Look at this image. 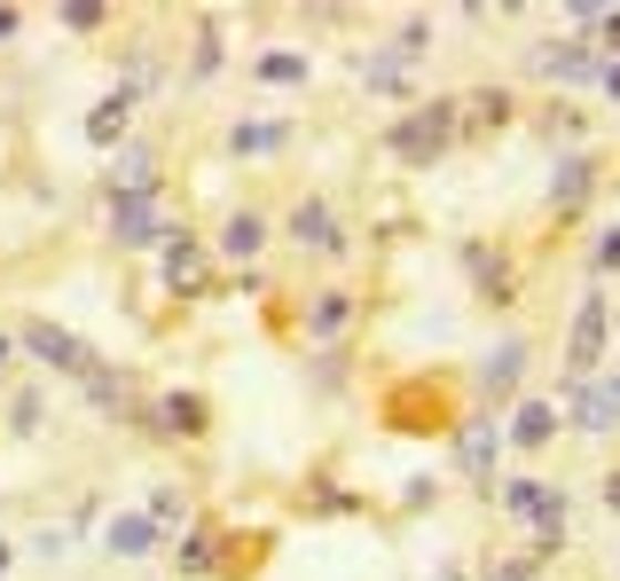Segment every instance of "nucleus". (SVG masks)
Segmentation results:
<instances>
[{
    "label": "nucleus",
    "instance_id": "9b49d317",
    "mask_svg": "<svg viewBox=\"0 0 620 581\" xmlns=\"http://www.w3.org/2000/svg\"><path fill=\"white\" fill-rule=\"evenodd\" d=\"M518 377H526V339H510V346H495V354H487V401H503Z\"/></svg>",
    "mask_w": 620,
    "mask_h": 581
},
{
    "label": "nucleus",
    "instance_id": "dca6fc26",
    "mask_svg": "<svg viewBox=\"0 0 620 581\" xmlns=\"http://www.w3.org/2000/svg\"><path fill=\"white\" fill-rule=\"evenodd\" d=\"M126 111H134V87H118V95H111V103H103L95 118H86V134H95V142H111V134L126 126Z\"/></svg>",
    "mask_w": 620,
    "mask_h": 581
},
{
    "label": "nucleus",
    "instance_id": "7ed1b4c3",
    "mask_svg": "<svg viewBox=\"0 0 620 581\" xmlns=\"http://www.w3.org/2000/svg\"><path fill=\"white\" fill-rule=\"evenodd\" d=\"M291 236L307 243V252H345V228H338V212H330L322 197H307V205L291 212Z\"/></svg>",
    "mask_w": 620,
    "mask_h": 581
},
{
    "label": "nucleus",
    "instance_id": "393cba45",
    "mask_svg": "<svg viewBox=\"0 0 620 581\" xmlns=\"http://www.w3.org/2000/svg\"><path fill=\"white\" fill-rule=\"evenodd\" d=\"M9 354H17V346H9V339H0V362H9Z\"/></svg>",
    "mask_w": 620,
    "mask_h": 581
},
{
    "label": "nucleus",
    "instance_id": "f8f14e48",
    "mask_svg": "<svg viewBox=\"0 0 620 581\" xmlns=\"http://www.w3.org/2000/svg\"><path fill=\"white\" fill-rule=\"evenodd\" d=\"M111 550H118V558H149V550H157V519H142V511L111 519Z\"/></svg>",
    "mask_w": 620,
    "mask_h": 581
},
{
    "label": "nucleus",
    "instance_id": "5701e85b",
    "mask_svg": "<svg viewBox=\"0 0 620 581\" xmlns=\"http://www.w3.org/2000/svg\"><path fill=\"white\" fill-rule=\"evenodd\" d=\"M0 40H17V9H0Z\"/></svg>",
    "mask_w": 620,
    "mask_h": 581
},
{
    "label": "nucleus",
    "instance_id": "f3484780",
    "mask_svg": "<svg viewBox=\"0 0 620 581\" xmlns=\"http://www.w3.org/2000/svg\"><path fill=\"white\" fill-rule=\"evenodd\" d=\"M589 197V157H558V205Z\"/></svg>",
    "mask_w": 620,
    "mask_h": 581
},
{
    "label": "nucleus",
    "instance_id": "423d86ee",
    "mask_svg": "<svg viewBox=\"0 0 620 581\" xmlns=\"http://www.w3.org/2000/svg\"><path fill=\"white\" fill-rule=\"evenodd\" d=\"M597 339H604V299H581V322H574V354H566V370H574V377H589V370H597Z\"/></svg>",
    "mask_w": 620,
    "mask_h": 581
},
{
    "label": "nucleus",
    "instance_id": "6ab92c4d",
    "mask_svg": "<svg viewBox=\"0 0 620 581\" xmlns=\"http://www.w3.org/2000/svg\"><path fill=\"white\" fill-rule=\"evenodd\" d=\"M259 79H283V87H291V79H307V63L299 55H259Z\"/></svg>",
    "mask_w": 620,
    "mask_h": 581
},
{
    "label": "nucleus",
    "instance_id": "9d476101",
    "mask_svg": "<svg viewBox=\"0 0 620 581\" xmlns=\"http://www.w3.org/2000/svg\"><path fill=\"white\" fill-rule=\"evenodd\" d=\"M535 63H542L550 79H589V71H597V48H589V40H566V48H542Z\"/></svg>",
    "mask_w": 620,
    "mask_h": 581
},
{
    "label": "nucleus",
    "instance_id": "f03ea898",
    "mask_svg": "<svg viewBox=\"0 0 620 581\" xmlns=\"http://www.w3.org/2000/svg\"><path fill=\"white\" fill-rule=\"evenodd\" d=\"M24 346H32L48 370H71V377H86V370H95V346H86V339H71V330H55V322H24Z\"/></svg>",
    "mask_w": 620,
    "mask_h": 581
},
{
    "label": "nucleus",
    "instance_id": "39448f33",
    "mask_svg": "<svg viewBox=\"0 0 620 581\" xmlns=\"http://www.w3.org/2000/svg\"><path fill=\"white\" fill-rule=\"evenodd\" d=\"M111 189H118V197H149V189H157V157H149V142H126V149L111 157Z\"/></svg>",
    "mask_w": 620,
    "mask_h": 581
},
{
    "label": "nucleus",
    "instance_id": "2eb2a0df",
    "mask_svg": "<svg viewBox=\"0 0 620 581\" xmlns=\"http://www.w3.org/2000/svg\"><path fill=\"white\" fill-rule=\"evenodd\" d=\"M550 433H558V417H550V408H542V401H526V408H518V417H510V440H518V448H542Z\"/></svg>",
    "mask_w": 620,
    "mask_h": 581
},
{
    "label": "nucleus",
    "instance_id": "20e7f679",
    "mask_svg": "<svg viewBox=\"0 0 620 581\" xmlns=\"http://www.w3.org/2000/svg\"><path fill=\"white\" fill-rule=\"evenodd\" d=\"M111 236H118V243H157L165 220H157L149 197H111Z\"/></svg>",
    "mask_w": 620,
    "mask_h": 581
},
{
    "label": "nucleus",
    "instance_id": "a211bd4d",
    "mask_svg": "<svg viewBox=\"0 0 620 581\" xmlns=\"http://www.w3.org/2000/svg\"><path fill=\"white\" fill-rule=\"evenodd\" d=\"M165 425H173V433H205V401L173 393V401H165Z\"/></svg>",
    "mask_w": 620,
    "mask_h": 581
},
{
    "label": "nucleus",
    "instance_id": "412c9836",
    "mask_svg": "<svg viewBox=\"0 0 620 581\" xmlns=\"http://www.w3.org/2000/svg\"><path fill=\"white\" fill-rule=\"evenodd\" d=\"M597 268H620V228H612V236L597 243Z\"/></svg>",
    "mask_w": 620,
    "mask_h": 581
},
{
    "label": "nucleus",
    "instance_id": "b1692460",
    "mask_svg": "<svg viewBox=\"0 0 620 581\" xmlns=\"http://www.w3.org/2000/svg\"><path fill=\"white\" fill-rule=\"evenodd\" d=\"M604 495H612V511H620V471H612V487H604Z\"/></svg>",
    "mask_w": 620,
    "mask_h": 581
},
{
    "label": "nucleus",
    "instance_id": "6e6552de",
    "mask_svg": "<svg viewBox=\"0 0 620 581\" xmlns=\"http://www.w3.org/2000/svg\"><path fill=\"white\" fill-rule=\"evenodd\" d=\"M165 283H173V299H189V291L205 283V252H197L189 236H173V243H165Z\"/></svg>",
    "mask_w": 620,
    "mask_h": 581
},
{
    "label": "nucleus",
    "instance_id": "aec40b11",
    "mask_svg": "<svg viewBox=\"0 0 620 581\" xmlns=\"http://www.w3.org/2000/svg\"><path fill=\"white\" fill-rule=\"evenodd\" d=\"M597 48H612V55H620V17H597Z\"/></svg>",
    "mask_w": 620,
    "mask_h": 581
},
{
    "label": "nucleus",
    "instance_id": "1a4fd4ad",
    "mask_svg": "<svg viewBox=\"0 0 620 581\" xmlns=\"http://www.w3.org/2000/svg\"><path fill=\"white\" fill-rule=\"evenodd\" d=\"M283 142H291V126H276V118H244V126L228 134V149H236V157H276Z\"/></svg>",
    "mask_w": 620,
    "mask_h": 581
},
{
    "label": "nucleus",
    "instance_id": "0eeeda50",
    "mask_svg": "<svg viewBox=\"0 0 620 581\" xmlns=\"http://www.w3.org/2000/svg\"><path fill=\"white\" fill-rule=\"evenodd\" d=\"M456 464H464L472 479H487V471H495V417H472V425L456 433Z\"/></svg>",
    "mask_w": 620,
    "mask_h": 581
},
{
    "label": "nucleus",
    "instance_id": "ddd939ff",
    "mask_svg": "<svg viewBox=\"0 0 620 581\" xmlns=\"http://www.w3.org/2000/svg\"><path fill=\"white\" fill-rule=\"evenodd\" d=\"M259 243H268V220H259V212H236V220L220 228V252H228V260H251Z\"/></svg>",
    "mask_w": 620,
    "mask_h": 581
},
{
    "label": "nucleus",
    "instance_id": "4be33fe9",
    "mask_svg": "<svg viewBox=\"0 0 620 581\" xmlns=\"http://www.w3.org/2000/svg\"><path fill=\"white\" fill-rule=\"evenodd\" d=\"M604 95H620V55H612V63H604Z\"/></svg>",
    "mask_w": 620,
    "mask_h": 581
},
{
    "label": "nucleus",
    "instance_id": "4468645a",
    "mask_svg": "<svg viewBox=\"0 0 620 581\" xmlns=\"http://www.w3.org/2000/svg\"><path fill=\"white\" fill-rule=\"evenodd\" d=\"M345 314H353V299H345V291L307 299V330H314V339H338V330H345Z\"/></svg>",
    "mask_w": 620,
    "mask_h": 581
},
{
    "label": "nucleus",
    "instance_id": "f257e3e1",
    "mask_svg": "<svg viewBox=\"0 0 620 581\" xmlns=\"http://www.w3.org/2000/svg\"><path fill=\"white\" fill-rule=\"evenodd\" d=\"M448 134H456V103H424L416 118L393 126V157H401V165H432Z\"/></svg>",
    "mask_w": 620,
    "mask_h": 581
}]
</instances>
